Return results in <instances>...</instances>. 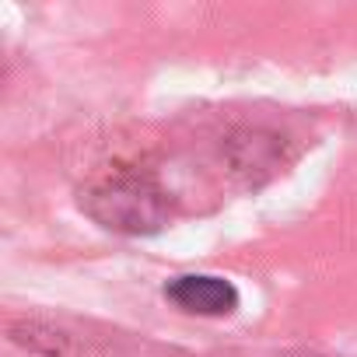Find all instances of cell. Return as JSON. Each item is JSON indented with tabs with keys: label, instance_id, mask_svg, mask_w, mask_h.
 <instances>
[{
	"label": "cell",
	"instance_id": "1",
	"mask_svg": "<svg viewBox=\"0 0 357 357\" xmlns=\"http://www.w3.org/2000/svg\"><path fill=\"white\" fill-rule=\"evenodd\" d=\"M81 204L102 228L126 231V235L158 231L165 221V200H161L158 186L147 183V178H137V175H123V178H112V183H102Z\"/></svg>",
	"mask_w": 357,
	"mask_h": 357
},
{
	"label": "cell",
	"instance_id": "2",
	"mask_svg": "<svg viewBox=\"0 0 357 357\" xmlns=\"http://www.w3.org/2000/svg\"><path fill=\"white\" fill-rule=\"evenodd\" d=\"M165 298L190 315H231L238 308V287L214 273H183L165 284Z\"/></svg>",
	"mask_w": 357,
	"mask_h": 357
}]
</instances>
